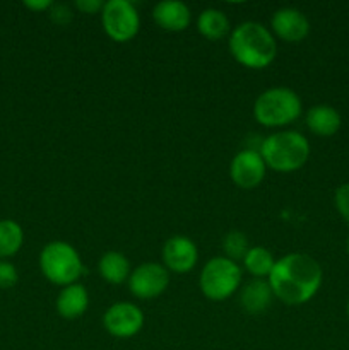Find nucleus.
<instances>
[{"mask_svg":"<svg viewBox=\"0 0 349 350\" xmlns=\"http://www.w3.org/2000/svg\"><path fill=\"white\" fill-rule=\"evenodd\" d=\"M324 280L322 267L305 253H289L276 260L269 275L274 297L289 306L308 303L318 293Z\"/></svg>","mask_w":349,"mask_h":350,"instance_id":"f257e3e1","label":"nucleus"},{"mask_svg":"<svg viewBox=\"0 0 349 350\" xmlns=\"http://www.w3.org/2000/svg\"><path fill=\"white\" fill-rule=\"evenodd\" d=\"M229 51L238 64L248 68H266L276 58L274 36L263 24L246 21L236 26L229 36Z\"/></svg>","mask_w":349,"mask_h":350,"instance_id":"f03ea898","label":"nucleus"},{"mask_svg":"<svg viewBox=\"0 0 349 350\" xmlns=\"http://www.w3.org/2000/svg\"><path fill=\"white\" fill-rule=\"evenodd\" d=\"M260 156L270 170L291 173L307 164L310 157V142L300 132H277L262 140Z\"/></svg>","mask_w":349,"mask_h":350,"instance_id":"7ed1b4c3","label":"nucleus"},{"mask_svg":"<svg viewBox=\"0 0 349 350\" xmlns=\"http://www.w3.org/2000/svg\"><path fill=\"white\" fill-rule=\"evenodd\" d=\"M301 115V99L293 89L272 88L263 91L253 105V116L263 126H284Z\"/></svg>","mask_w":349,"mask_h":350,"instance_id":"20e7f679","label":"nucleus"},{"mask_svg":"<svg viewBox=\"0 0 349 350\" xmlns=\"http://www.w3.org/2000/svg\"><path fill=\"white\" fill-rule=\"evenodd\" d=\"M40 269L50 282L64 287L75 284L84 272L77 250L65 241H51L41 250Z\"/></svg>","mask_w":349,"mask_h":350,"instance_id":"39448f33","label":"nucleus"},{"mask_svg":"<svg viewBox=\"0 0 349 350\" xmlns=\"http://www.w3.org/2000/svg\"><path fill=\"white\" fill-rule=\"evenodd\" d=\"M201 291L207 299L224 301L238 291L242 269L226 256H216L204 265L201 273Z\"/></svg>","mask_w":349,"mask_h":350,"instance_id":"423d86ee","label":"nucleus"},{"mask_svg":"<svg viewBox=\"0 0 349 350\" xmlns=\"http://www.w3.org/2000/svg\"><path fill=\"white\" fill-rule=\"evenodd\" d=\"M101 24L113 41L127 43L139 33L140 17L129 0H108L101 10Z\"/></svg>","mask_w":349,"mask_h":350,"instance_id":"0eeeda50","label":"nucleus"},{"mask_svg":"<svg viewBox=\"0 0 349 350\" xmlns=\"http://www.w3.org/2000/svg\"><path fill=\"white\" fill-rule=\"evenodd\" d=\"M170 286V273L161 263H142L129 277V291L139 299H154Z\"/></svg>","mask_w":349,"mask_h":350,"instance_id":"6e6552de","label":"nucleus"},{"mask_svg":"<svg viewBox=\"0 0 349 350\" xmlns=\"http://www.w3.org/2000/svg\"><path fill=\"white\" fill-rule=\"evenodd\" d=\"M106 332L116 338H130L144 327V313L132 303H116L103 317Z\"/></svg>","mask_w":349,"mask_h":350,"instance_id":"1a4fd4ad","label":"nucleus"},{"mask_svg":"<svg viewBox=\"0 0 349 350\" xmlns=\"http://www.w3.org/2000/svg\"><path fill=\"white\" fill-rule=\"evenodd\" d=\"M266 163L255 149L240 150L229 164V176L236 187L250 190L262 183L266 176Z\"/></svg>","mask_w":349,"mask_h":350,"instance_id":"9d476101","label":"nucleus"},{"mask_svg":"<svg viewBox=\"0 0 349 350\" xmlns=\"http://www.w3.org/2000/svg\"><path fill=\"white\" fill-rule=\"evenodd\" d=\"M163 260L168 270L174 273H187L197 265L198 250L192 239L173 236L163 246Z\"/></svg>","mask_w":349,"mask_h":350,"instance_id":"9b49d317","label":"nucleus"},{"mask_svg":"<svg viewBox=\"0 0 349 350\" xmlns=\"http://www.w3.org/2000/svg\"><path fill=\"white\" fill-rule=\"evenodd\" d=\"M270 24H272L274 33L287 43H300L310 33V23L307 16L294 7L277 9Z\"/></svg>","mask_w":349,"mask_h":350,"instance_id":"f8f14e48","label":"nucleus"},{"mask_svg":"<svg viewBox=\"0 0 349 350\" xmlns=\"http://www.w3.org/2000/svg\"><path fill=\"white\" fill-rule=\"evenodd\" d=\"M154 23L164 31H171V33H180V31L187 29L190 24V9L181 0H164L154 5L153 9Z\"/></svg>","mask_w":349,"mask_h":350,"instance_id":"ddd939ff","label":"nucleus"},{"mask_svg":"<svg viewBox=\"0 0 349 350\" xmlns=\"http://www.w3.org/2000/svg\"><path fill=\"white\" fill-rule=\"evenodd\" d=\"M89 306V294L81 284H70L60 291L57 297V311L65 320H77Z\"/></svg>","mask_w":349,"mask_h":350,"instance_id":"4468645a","label":"nucleus"},{"mask_svg":"<svg viewBox=\"0 0 349 350\" xmlns=\"http://www.w3.org/2000/svg\"><path fill=\"white\" fill-rule=\"evenodd\" d=\"M341 115L331 105H317L308 109L307 126L318 137H332L341 129Z\"/></svg>","mask_w":349,"mask_h":350,"instance_id":"2eb2a0df","label":"nucleus"},{"mask_svg":"<svg viewBox=\"0 0 349 350\" xmlns=\"http://www.w3.org/2000/svg\"><path fill=\"white\" fill-rule=\"evenodd\" d=\"M272 297L274 293L270 289L269 280L253 279L252 282H248L243 287L242 296H240V304L250 314H259L270 306Z\"/></svg>","mask_w":349,"mask_h":350,"instance_id":"dca6fc26","label":"nucleus"},{"mask_svg":"<svg viewBox=\"0 0 349 350\" xmlns=\"http://www.w3.org/2000/svg\"><path fill=\"white\" fill-rule=\"evenodd\" d=\"M99 275L109 284H122L130 277V262L123 253L108 252L99 258Z\"/></svg>","mask_w":349,"mask_h":350,"instance_id":"f3484780","label":"nucleus"},{"mask_svg":"<svg viewBox=\"0 0 349 350\" xmlns=\"http://www.w3.org/2000/svg\"><path fill=\"white\" fill-rule=\"evenodd\" d=\"M197 29L207 40H222L229 33V19L222 10L205 9L198 14Z\"/></svg>","mask_w":349,"mask_h":350,"instance_id":"a211bd4d","label":"nucleus"},{"mask_svg":"<svg viewBox=\"0 0 349 350\" xmlns=\"http://www.w3.org/2000/svg\"><path fill=\"white\" fill-rule=\"evenodd\" d=\"M243 265H245L246 272L252 273L255 279H269L270 272H272L276 260H274L272 253L263 246H253L248 250L246 256L243 258Z\"/></svg>","mask_w":349,"mask_h":350,"instance_id":"6ab92c4d","label":"nucleus"},{"mask_svg":"<svg viewBox=\"0 0 349 350\" xmlns=\"http://www.w3.org/2000/svg\"><path fill=\"white\" fill-rule=\"evenodd\" d=\"M24 243L23 228L16 221H0V258L16 255Z\"/></svg>","mask_w":349,"mask_h":350,"instance_id":"aec40b11","label":"nucleus"},{"mask_svg":"<svg viewBox=\"0 0 349 350\" xmlns=\"http://www.w3.org/2000/svg\"><path fill=\"white\" fill-rule=\"evenodd\" d=\"M222 250L226 253V258L240 262V260L245 258L250 250L248 239L242 231H229L222 239Z\"/></svg>","mask_w":349,"mask_h":350,"instance_id":"412c9836","label":"nucleus"},{"mask_svg":"<svg viewBox=\"0 0 349 350\" xmlns=\"http://www.w3.org/2000/svg\"><path fill=\"white\" fill-rule=\"evenodd\" d=\"M334 204L341 217L349 226V183L341 185L334 193Z\"/></svg>","mask_w":349,"mask_h":350,"instance_id":"4be33fe9","label":"nucleus"},{"mask_svg":"<svg viewBox=\"0 0 349 350\" xmlns=\"http://www.w3.org/2000/svg\"><path fill=\"white\" fill-rule=\"evenodd\" d=\"M17 270L12 263L0 260V289H10L17 284Z\"/></svg>","mask_w":349,"mask_h":350,"instance_id":"5701e85b","label":"nucleus"},{"mask_svg":"<svg viewBox=\"0 0 349 350\" xmlns=\"http://www.w3.org/2000/svg\"><path fill=\"white\" fill-rule=\"evenodd\" d=\"M50 17H51V21H55V23L67 24L68 21L72 19V12H70V9H68L67 5H62V3L55 5V3H53V5H51Z\"/></svg>","mask_w":349,"mask_h":350,"instance_id":"b1692460","label":"nucleus"},{"mask_svg":"<svg viewBox=\"0 0 349 350\" xmlns=\"http://www.w3.org/2000/svg\"><path fill=\"white\" fill-rule=\"evenodd\" d=\"M75 7L84 14H96L101 12L103 7H105V2H101V0H77Z\"/></svg>","mask_w":349,"mask_h":350,"instance_id":"393cba45","label":"nucleus"},{"mask_svg":"<svg viewBox=\"0 0 349 350\" xmlns=\"http://www.w3.org/2000/svg\"><path fill=\"white\" fill-rule=\"evenodd\" d=\"M24 5L31 10H47V9H51L53 2H51V0H38V2L36 0H26Z\"/></svg>","mask_w":349,"mask_h":350,"instance_id":"a878e982","label":"nucleus"},{"mask_svg":"<svg viewBox=\"0 0 349 350\" xmlns=\"http://www.w3.org/2000/svg\"><path fill=\"white\" fill-rule=\"evenodd\" d=\"M346 313H348V318H349V299H348V306H346Z\"/></svg>","mask_w":349,"mask_h":350,"instance_id":"bb28decb","label":"nucleus"},{"mask_svg":"<svg viewBox=\"0 0 349 350\" xmlns=\"http://www.w3.org/2000/svg\"><path fill=\"white\" fill-rule=\"evenodd\" d=\"M346 250H348V255H349V238H348V243H346Z\"/></svg>","mask_w":349,"mask_h":350,"instance_id":"cd10ccee","label":"nucleus"}]
</instances>
